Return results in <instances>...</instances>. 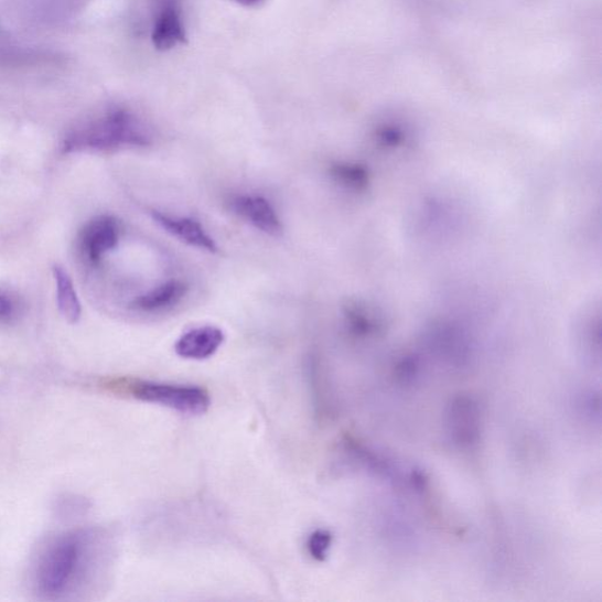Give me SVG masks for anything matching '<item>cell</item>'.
Returning <instances> with one entry per match:
<instances>
[{"label": "cell", "instance_id": "cell-1", "mask_svg": "<svg viewBox=\"0 0 602 602\" xmlns=\"http://www.w3.org/2000/svg\"><path fill=\"white\" fill-rule=\"evenodd\" d=\"M152 133L147 123L126 109H114L69 132L62 146L64 153L147 148Z\"/></svg>", "mask_w": 602, "mask_h": 602}, {"label": "cell", "instance_id": "cell-2", "mask_svg": "<svg viewBox=\"0 0 602 602\" xmlns=\"http://www.w3.org/2000/svg\"><path fill=\"white\" fill-rule=\"evenodd\" d=\"M103 386L112 393L129 395L138 400L162 405L190 416L205 413L211 404L208 394L197 386L129 379L106 381Z\"/></svg>", "mask_w": 602, "mask_h": 602}, {"label": "cell", "instance_id": "cell-3", "mask_svg": "<svg viewBox=\"0 0 602 602\" xmlns=\"http://www.w3.org/2000/svg\"><path fill=\"white\" fill-rule=\"evenodd\" d=\"M84 545V535L75 533L60 537L47 547L37 571L39 589L44 595L57 596L66 591L78 572Z\"/></svg>", "mask_w": 602, "mask_h": 602}, {"label": "cell", "instance_id": "cell-4", "mask_svg": "<svg viewBox=\"0 0 602 602\" xmlns=\"http://www.w3.org/2000/svg\"><path fill=\"white\" fill-rule=\"evenodd\" d=\"M228 205L236 216L258 232L271 237L284 234V224L268 198L251 193L236 194L229 200Z\"/></svg>", "mask_w": 602, "mask_h": 602}, {"label": "cell", "instance_id": "cell-5", "mask_svg": "<svg viewBox=\"0 0 602 602\" xmlns=\"http://www.w3.org/2000/svg\"><path fill=\"white\" fill-rule=\"evenodd\" d=\"M121 225L111 215H101L88 222L79 238L83 257L93 265L114 251L119 244Z\"/></svg>", "mask_w": 602, "mask_h": 602}, {"label": "cell", "instance_id": "cell-6", "mask_svg": "<svg viewBox=\"0 0 602 602\" xmlns=\"http://www.w3.org/2000/svg\"><path fill=\"white\" fill-rule=\"evenodd\" d=\"M153 222L164 229L166 234L182 243L208 254H217L218 245L214 237L207 233L204 225L191 217L172 216L161 211H152Z\"/></svg>", "mask_w": 602, "mask_h": 602}, {"label": "cell", "instance_id": "cell-7", "mask_svg": "<svg viewBox=\"0 0 602 602\" xmlns=\"http://www.w3.org/2000/svg\"><path fill=\"white\" fill-rule=\"evenodd\" d=\"M225 343V333L214 325L191 329L180 336L174 344V351L181 358L190 361L208 359L218 352Z\"/></svg>", "mask_w": 602, "mask_h": 602}, {"label": "cell", "instance_id": "cell-8", "mask_svg": "<svg viewBox=\"0 0 602 602\" xmlns=\"http://www.w3.org/2000/svg\"><path fill=\"white\" fill-rule=\"evenodd\" d=\"M189 293V286L181 279H171L138 295L132 308L146 313L162 312L179 305Z\"/></svg>", "mask_w": 602, "mask_h": 602}, {"label": "cell", "instance_id": "cell-9", "mask_svg": "<svg viewBox=\"0 0 602 602\" xmlns=\"http://www.w3.org/2000/svg\"><path fill=\"white\" fill-rule=\"evenodd\" d=\"M153 45L161 51H168L185 41V29L182 17L174 7L168 6L157 17L153 32Z\"/></svg>", "mask_w": 602, "mask_h": 602}, {"label": "cell", "instance_id": "cell-10", "mask_svg": "<svg viewBox=\"0 0 602 602\" xmlns=\"http://www.w3.org/2000/svg\"><path fill=\"white\" fill-rule=\"evenodd\" d=\"M52 273L56 282L57 304L61 314L69 324L78 323L82 316V304L73 279L60 265L53 267Z\"/></svg>", "mask_w": 602, "mask_h": 602}, {"label": "cell", "instance_id": "cell-11", "mask_svg": "<svg viewBox=\"0 0 602 602\" xmlns=\"http://www.w3.org/2000/svg\"><path fill=\"white\" fill-rule=\"evenodd\" d=\"M451 422L460 444L470 445L476 440L480 421H477L476 406L472 400L459 399L453 404Z\"/></svg>", "mask_w": 602, "mask_h": 602}, {"label": "cell", "instance_id": "cell-12", "mask_svg": "<svg viewBox=\"0 0 602 602\" xmlns=\"http://www.w3.org/2000/svg\"><path fill=\"white\" fill-rule=\"evenodd\" d=\"M29 10L43 23H60L77 13L84 0H26Z\"/></svg>", "mask_w": 602, "mask_h": 602}, {"label": "cell", "instance_id": "cell-13", "mask_svg": "<svg viewBox=\"0 0 602 602\" xmlns=\"http://www.w3.org/2000/svg\"><path fill=\"white\" fill-rule=\"evenodd\" d=\"M331 544L332 536L327 533V530H315V533L311 535L308 541V550L310 556L318 561L325 560Z\"/></svg>", "mask_w": 602, "mask_h": 602}, {"label": "cell", "instance_id": "cell-14", "mask_svg": "<svg viewBox=\"0 0 602 602\" xmlns=\"http://www.w3.org/2000/svg\"><path fill=\"white\" fill-rule=\"evenodd\" d=\"M20 312V301L11 293L0 290V323H12Z\"/></svg>", "mask_w": 602, "mask_h": 602}, {"label": "cell", "instance_id": "cell-15", "mask_svg": "<svg viewBox=\"0 0 602 602\" xmlns=\"http://www.w3.org/2000/svg\"><path fill=\"white\" fill-rule=\"evenodd\" d=\"M238 4L247 8H252L261 4L264 0H235Z\"/></svg>", "mask_w": 602, "mask_h": 602}]
</instances>
